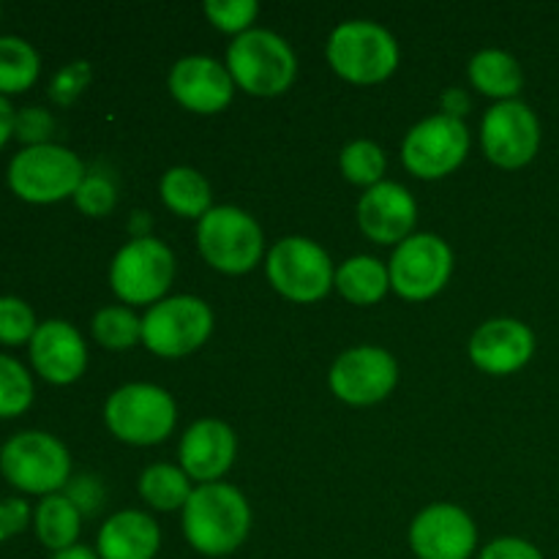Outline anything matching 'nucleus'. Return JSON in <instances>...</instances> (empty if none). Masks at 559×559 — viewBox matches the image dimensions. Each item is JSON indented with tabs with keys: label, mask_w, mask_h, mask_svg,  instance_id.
<instances>
[{
	"label": "nucleus",
	"mask_w": 559,
	"mask_h": 559,
	"mask_svg": "<svg viewBox=\"0 0 559 559\" xmlns=\"http://www.w3.org/2000/svg\"><path fill=\"white\" fill-rule=\"evenodd\" d=\"M251 530V508L229 484H202L191 491L183 508V535L194 551L205 557H229L246 544Z\"/></svg>",
	"instance_id": "1"
},
{
	"label": "nucleus",
	"mask_w": 559,
	"mask_h": 559,
	"mask_svg": "<svg viewBox=\"0 0 559 559\" xmlns=\"http://www.w3.org/2000/svg\"><path fill=\"white\" fill-rule=\"evenodd\" d=\"M227 69L235 87L251 96H282L298 74V60L287 38L273 31L251 27L243 36H235L227 49Z\"/></svg>",
	"instance_id": "2"
},
{
	"label": "nucleus",
	"mask_w": 559,
	"mask_h": 559,
	"mask_svg": "<svg viewBox=\"0 0 559 559\" xmlns=\"http://www.w3.org/2000/svg\"><path fill=\"white\" fill-rule=\"evenodd\" d=\"M328 63L353 85L385 82L399 66V44L388 27L369 20L342 22L328 38Z\"/></svg>",
	"instance_id": "3"
},
{
	"label": "nucleus",
	"mask_w": 559,
	"mask_h": 559,
	"mask_svg": "<svg viewBox=\"0 0 559 559\" xmlns=\"http://www.w3.org/2000/svg\"><path fill=\"white\" fill-rule=\"evenodd\" d=\"M197 246L205 262L227 276L254 271L265 251V235L251 213L235 205H216L197 224Z\"/></svg>",
	"instance_id": "4"
},
{
	"label": "nucleus",
	"mask_w": 559,
	"mask_h": 559,
	"mask_svg": "<svg viewBox=\"0 0 559 559\" xmlns=\"http://www.w3.org/2000/svg\"><path fill=\"white\" fill-rule=\"evenodd\" d=\"M107 429L129 445H158L167 440L178 420L175 399L151 382H129L107 399Z\"/></svg>",
	"instance_id": "5"
},
{
	"label": "nucleus",
	"mask_w": 559,
	"mask_h": 559,
	"mask_svg": "<svg viewBox=\"0 0 559 559\" xmlns=\"http://www.w3.org/2000/svg\"><path fill=\"white\" fill-rule=\"evenodd\" d=\"M0 473L27 495H58L71 480V456L58 437L22 431L0 448Z\"/></svg>",
	"instance_id": "6"
},
{
	"label": "nucleus",
	"mask_w": 559,
	"mask_h": 559,
	"mask_svg": "<svg viewBox=\"0 0 559 559\" xmlns=\"http://www.w3.org/2000/svg\"><path fill=\"white\" fill-rule=\"evenodd\" d=\"M85 180L80 156L63 145H33L16 153L9 164V186L20 200L49 205L74 197Z\"/></svg>",
	"instance_id": "7"
},
{
	"label": "nucleus",
	"mask_w": 559,
	"mask_h": 559,
	"mask_svg": "<svg viewBox=\"0 0 559 559\" xmlns=\"http://www.w3.org/2000/svg\"><path fill=\"white\" fill-rule=\"evenodd\" d=\"M265 271L273 289L293 304H317L331 293L336 282L328 251L300 235L282 238L267 251Z\"/></svg>",
	"instance_id": "8"
},
{
	"label": "nucleus",
	"mask_w": 559,
	"mask_h": 559,
	"mask_svg": "<svg viewBox=\"0 0 559 559\" xmlns=\"http://www.w3.org/2000/svg\"><path fill=\"white\" fill-rule=\"evenodd\" d=\"M213 333L211 306L194 295H173L142 317V344L158 358H186Z\"/></svg>",
	"instance_id": "9"
},
{
	"label": "nucleus",
	"mask_w": 559,
	"mask_h": 559,
	"mask_svg": "<svg viewBox=\"0 0 559 559\" xmlns=\"http://www.w3.org/2000/svg\"><path fill=\"white\" fill-rule=\"evenodd\" d=\"M175 278V254L167 243L147 235L134 238L115 254L109 265L112 293L126 306L158 304Z\"/></svg>",
	"instance_id": "10"
},
{
	"label": "nucleus",
	"mask_w": 559,
	"mask_h": 559,
	"mask_svg": "<svg viewBox=\"0 0 559 559\" xmlns=\"http://www.w3.org/2000/svg\"><path fill=\"white\" fill-rule=\"evenodd\" d=\"M469 153V129L464 120L440 112L420 120L407 131L402 162L415 178L437 180L462 167Z\"/></svg>",
	"instance_id": "11"
},
{
	"label": "nucleus",
	"mask_w": 559,
	"mask_h": 559,
	"mask_svg": "<svg viewBox=\"0 0 559 559\" xmlns=\"http://www.w3.org/2000/svg\"><path fill=\"white\" fill-rule=\"evenodd\" d=\"M391 287L404 300H429L453 273V251L440 235H409L391 257Z\"/></svg>",
	"instance_id": "12"
},
{
	"label": "nucleus",
	"mask_w": 559,
	"mask_h": 559,
	"mask_svg": "<svg viewBox=\"0 0 559 559\" xmlns=\"http://www.w3.org/2000/svg\"><path fill=\"white\" fill-rule=\"evenodd\" d=\"M480 145L491 164L522 169L538 156L540 120L524 102H497L480 123Z\"/></svg>",
	"instance_id": "13"
},
{
	"label": "nucleus",
	"mask_w": 559,
	"mask_h": 559,
	"mask_svg": "<svg viewBox=\"0 0 559 559\" xmlns=\"http://www.w3.org/2000/svg\"><path fill=\"white\" fill-rule=\"evenodd\" d=\"M328 382L336 399L353 407H369L391 396L399 382V364L382 347H353L338 355Z\"/></svg>",
	"instance_id": "14"
},
{
	"label": "nucleus",
	"mask_w": 559,
	"mask_h": 559,
	"mask_svg": "<svg viewBox=\"0 0 559 559\" xmlns=\"http://www.w3.org/2000/svg\"><path fill=\"white\" fill-rule=\"evenodd\" d=\"M409 546L418 559H469L478 546V527L459 506L437 502L413 519Z\"/></svg>",
	"instance_id": "15"
},
{
	"label": "nucleus",
	"mask_w": 559,
	"mask_h": 559,
	"mask_svg": "<svg viewBox=\"0 0 559 559\" xmlns=\"http://www.w3.org/2000/svg\"><path fill=\"white\" fill-rule=\"evenodd\" d=\"M169 93L197 115H216L233 104L235 80L227 66L207 55L180 58L169 71Z\"/></svg>",
	"instance_id": "16"
},
{
	"label": "nucleus",
	"mask_w": 559,
	"mask_h": 559,
	"mask_svg": "<svg viewBox=\"0 0 559 559\" xmlns=\"http://www.w3.org/2000/svg\"><path fill=\"white\" fill-rule=\"evenodd\" d=\"M535 355V333L522 320L497 317L484 322L469 338V360L491 377L522 371Z\"/></svg>",
	"instance_id": "17"
},
{
	"label": "nucleus",
	"mask_w": 559,
	"mask_h": 559,
	"mask_svg": "<svg viewBox=\"0 0 559 559\" xmlns=\"http://www.w3.org/2000/svg\"><path fill=\"white\" fill-rule=\"evenodd\" d=\"M418 205L402 183L382 180L366 189L358 202V224L369 240L380 246H399L415 235Z\"/></svg>",
	"instance_id": "18"
},
{
	"label": "nucleus",
	"mask_w": 559,
	"mask_h": 559,
	"mask_svg": "<svg viewBox=\"0 0 559 559\" xmlns=\"http://www.w3.org/2000/svg\"><path fill=\"white\" fill-rule=\"evenodd\" d=\"M238 453V437L224 420L202 418L189 426L180 440V469L191 480L202 484H218V478L229 473Z\"/></svg>",
	"instance_id": "19"
},
{
	"label": "nucleus",
	"mask_w": 559,
	"mask_h": 559,
	"mask_svg": "<svg viewBox=\"0 0 559 559\" xmlns=\"http://www.w3.org/2000/svg\"><path fill=\"white\" fill-rule=\"evenodd\" d=\"M33 369L52 385H69L85 374L87 347L82 333L63 320H47L31 338Z\"/></svg>",
	"instance_id": "20"
},
{
	"label": "nucleus",
	"mask_w": 559,
	"mask_h": 559,
	"mask_svg": "<svg viewBox=\"0 0 559 559\" xmlns=\"http://www.w3.org/2000/svg\"><path fill=\"white\" fill-rule=\"evenodd\" d=\"M162 549V530L147 513L120 511L98 530L96 551L102 559H153Z\"/></svg>",
	"instance_id": "21"
},
{
	"label": "nucleus",
	"mask_w": 559,
	"mask_h": 559,
	"mask_svg": "<svg viewBox=\"0 0 559 559\" xmlns=\"http://www.w3.org/2000/svg\"><path fill=\"white\" fill-rule=\"evenodd\" d=\"M469 82L478 87L484 96L497 98V102H513L522 93L524 71L522 63L511 52L502 49H480L469 60Z\"/></svg>",
	"instance_id": "22"
},
{
	"label": "nucleus",
	"mask_w": 559,
	"mask_h": 559,
	"mask_svg": "<svg viewBox=\"0 0 559 559\" xmlns=\"http://www.w3.org/2000/svg\"><path fill=\"white\" fill-rule=\"evenodd\" d=\"M333 287H336L338 295L347 298L349 304L374 306L380 304L388 295V289H391V271H388L385 262H380L377 257L358 254L338 267Z\"/></svg>",
	"instance_id": "23"
},
{
	"label": "nucleus",
	"mask_w": 559,
	"mask_h": 559,
	"mask_svg": "<svg viewBox=\"0 0 559 559\" xmlns=\"http://www.w3.org/2000/svg\"><path fill=\"white\" fill-rule=\"evenodd\" d=\"M36 535L49 551H63L76 544L82 530V513L66 495H49L38 502L33 513Z\"/></svg>",
	"instance_id": "24"
},
{
	"label": "nucleus",
	"mask_w": 559,
	"mask_h": 559,
	"mask_svg": "<svg viewBox=\"0 0 559 559\" xmlns=\"http://www.w3.org/2000/svg\"><path fill=\"white\" fill-rule=\"evenodd\" d=\"M162 200L173 213L200 222L213 207V191L194 167H173L162 178Z\"/></svg>",
	"instance_id": "25"
},
{
	"label": "nucleus",
	"mask_w": 559,
	"mask_h": 559,
	"mask_svg": "<svg viewBox=\"0 0 559 559\" xmlns=\"http://www.w3.org/2000/svg\"><path fill=\"white\" fill-rule=\"evenodd\" d=\"M191 491L194 486L189 475L173 464H151L140 475V497L156 511H183Z\"/></svg>",
	"instance_id": "26"
},
{
	"label": "nucleus",
	"mask_w": 559,
	"mask_h": 559,
	"mask_svg": "<svg viewBox=\"0 0 559 559\" xmlns=\"http://www.w3.org/2000/svg\"><path fill=\"white\" fill-rule=\"evenodd\" d=\"M41 60L38 52L20 36H0V96L22 93L38 80Z\"/></svg>",
	"instance_id": "27"
},
{
	"label": "nucleus",
	"mask_w": 559,
	"mask_h": 559,
	"mask_svg": "<svg viewBox=\"0 0 559 559\" xmlns=\"http://www.w3.org/2000/svg\"><path fill=\"white\" fill-rule=\"evenodd\" d=\"M93 336L102 347L123 353L142 342V320L129 306H104L96 311L91 325Z\"/></svg>",
	"instance_id": "28"
},
{
	"label": "nucleus",
	"mask_w": 559,
	"mask_h": 559,
	"mask_svg": "<svg viewBox=\"0 0 559 559\" xmlns=\"http://www.w3.org/2000/svg\"><path fill=\"white\" fill-rule=\"evenodd\" d=\"M338 167H342V175L349 180V183L371 189V186L385 180L388 158H385V151H382L377 142L355 140L342 151V156H338Z\"/></svg>",
	"instance_id": "29"
},
{
	"label": "nucleus",
	"mask_w": 559,
	"mask_h": 559,
	"mask_svg": "<svg viewBox=\"0 0 559 559\" xmlns=\"http://www.w3.org/2000/svg\"><path fill=\"white\" fill-rule=\"evenodd\" d=\"M33 402V380L20 360L0 355V418H16Z\"/></svg>",
	"instance_id": "30"
},
{
	"label": "nucleus",
	"mask_w": 559,
	"mask_h": 559,
	"mask_svg": "<svg viewBox=\"0 0 559 559\" xmlns=\"http://www.w3.org/2000/svg\"><path fill=\"white\" fill-rule=\"evenodd\" d=\"M205 14L213 27L222 33H233V36H243L251 31L260 5L254 0H207Z\"/></svg>",
	"instance_id": "31"
},
{
	"label": "nucleus",
	"mask_w": 559,
	"mask_h": 559,
	"mask_svg": "<svg viewBox=\"0 0 559 559\" xmlns=\"http://www.w3.org/2000/svg\"><path fill=\"white\" fill-rule=\"evenodd\" d=\"M36 317L33 309L20 298H0V342L3 344H22L31 342L36 333Z\"/></svg>",
	"instance_id": "32"
},
{
	"label": "nucleus",
	"mask_w": 559,
	"mask_h": 559,
	"mask_svg": "<svg viewBox=\"0 0 559 559\" xmlns=\"http://www.w3.org/2000/svg\"><path fill=\"white\" fill-rule=\"evenodd\" d=\"M74 202L82 213L98 218L112 211L115 202H118V191H115L112 180L104 178V175H85V180L76 189Z\"/></svg>",
	"instance_id": "33"
},
{
	"label": "nucleus",
	"mask_w": 559,
	"mask_h": 559,
	"mask_svg": "<svg viewBox=\"0 0 559 559\" xmlns=\"http://www.w3.org/2000/svg\"><path fill=\"white\" fill-rule=\"evenodd\" d=\"M87 82H91V66L85 60H76V63H69L55 74L52 85H49V96L58 104H71L85 91Z\"/></svg>",
	"instance_id": "34"
},
{
	"label": "nucleus",
	"mask_w": 559,
	"mask_h": 559,
	"mask_svg": "<svg viewBox=\"0 0 559 559\" xmlns=\"http://www.w3.org/2000/svg\"><path fill=\"white\" fill-rule=\"evenodd\" d=\"M55 131V120L47 109L41 107H27L16 115L14 120V134L22 142H27V147L33 145H47L49 134Z\"/></svg>",
	"instance_id": "35"
},
{
	"label": "nucleus",
	"mask_w": 559,
	"mask_h": 559,
	"mask_svg": "<svg viewBox=\"0 0 559 559\" xmlns=\"http://www.w3.org/2000/svg\"><path fill=\"white\" fill-rule=\"evenodd\" d=\"M66 489H69L66 497L80 508V513H96L98 508H102L104 489L102 484H98V478H93V475H80L76 480H69Z\"/></svg>",
	"instance_id": "36"
},
{
	"label": "nucleus",
	"mask_w": 559,
	"mask_h": 559,
	"mask_svg": "<svg viewBox=\"0 0 559 559\" xmlns=\"http://www.w3.org/2000/svg\"><path fill=\"white\" fill-rule=\"evenodd\" d=\"M478 559H546L538 546L524 538H497L484 546Z\"/></svg>",
	"instance_id": "37"
},
{
	"label": "nucleus",
	"mask_w": 559,
	"mask_h": 559,
	"mask_svg": "<svg viewBox=\"0 0 559 559\" xmlns=\"http://www.w3.org/2000/svg\"><path fill=\"white\" fill-rule=\"evenodd\" d=\"M31 524V508L22 500L0 502V540H9L20 535Z\"/></svg>",
	"instance_id": "38"
},
{
	"label": "nucleus",
	"mask_w": 559,
	"mask_h": 559,
	"mask_svg": "<svg viewBox=\"0 0 559 559\" xmlns=\"http://www.w3.org/2000/svg\"><path fill=\"white\" fill-rule=\"evenodd\" d=\"M442 109H445V115H451V118L462 120V115H467L469 109V96L462 87H448V91L442 93Z\"/></svg>",
	"instance_id": "39"
},
{
	"label": "nucleus",
	"mask_w": 559,
	"mask_h": 559,
	"mask_svg": "<svg viewBox=\"0 0 559 559\" xmlns=\"http://www.w3.org/2000/svg\"><path fill=\"white\" fill-rule=\"evenodd\" d=\"M14 120H16L14 107L9 104V98L0 96V147L9 142L11 134H14Z\"/></svg>",
	"instance_id": "40"
},
{
	"label": "nucleus",
	"mask_w": 559,
	"mask_h": 559,
	"mask_svg": "<svg viewBox=\"0 0 559 559\" xmlns=\"http://www.w3.org/2000/svg\"><path fill=\"white\" fill-rule=\"evenodd\" d=\"M52 559H102V557H98V551L91 549V546L74 544L63 551H55Z\"/></svg>",
	"instance_id": "41"
}]
</instances>
